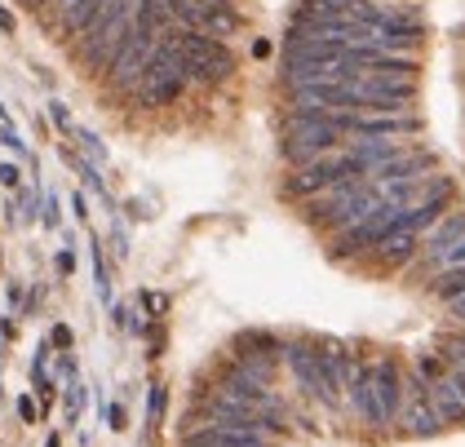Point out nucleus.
Returning <instances> with one entry per match:
<instances>
[{
	"instance_id": "f257e3e1",
	"label": "nucleus",
	"mask_w": 465,
	"mask_h": 447,
	"mask_svg": "<svg viewBox=\"0 0 465 447\" xmlns=\"http://www.w3.org/2000/svg\"><path fill=\"white\" fill-rule=\"evenodd\" d=\"M377 186L368 182V177H351V182H337L332 191H323L315 200H306L302 204V217L315 226V231H328V235H337V231H346V226H355L359 217H368L372 208H377Z\"/></svg>"
},
{
	"instance_id": "f03ea898",
	"label": "nucleus",
	"mask_w": 465,
	"mask_h": 447,
	"mask_svg": "<svg viewBox=\"0 0 465 447\" xmlns=\"http://www.w3.org/2000/svg\"><path fill=\"white\" fill-rule=\"evenodd\" d=\"M351 177H368V164L355 160L351 151H332V155H320V160H311L302 169H288L284 195L297 200V204H306V200H315V195L332 191L337 182H351Z\"/></svg>"
},
{
	"instance_id": "7ed1b4c3",
	"label": "nucleus",
	"mask_w": 465,
	"mask_h": 447,
	"mask_svg": "<svg viewBox=\"0 0 465 447\" xmlns=\"http://www.w3.org/2000/svg\"><path fill=\"white\" fill-rule=\"evenodd\" d=\"M332 151H346V134H337L332 124H320V120H284V138H280V160L288 169H302L320 155H332Z\"/></svg>"
},
{
	"instance_id": "20e7f679",
	"label": "nucleus",
	"mask_w": 465,
	"mask_h": 447,
	"mask_svg": "<svg viewBox=\"0 0 465 447\" xmlns=\"http://www.w3.org/2000/svg\"><path fill=\"white\" fill-rule=\"evenodd\" d=\"M417 253H421L417 235H391V240H381L368 253V262H372V271H381V275H403V271L417 262Z\"/></svg>"
},
{
	"instance_id": "39448f33",
	"label": "nucleus",
	"mask_w": 465,
	"mask_h": 447,
	"mask_svg": "<svg viewBox=\"0 0 465 447\" xmlns=\"http://www.w3.org/2000/svg\"><path fill=\"white\" fill-rule=\"evenodd\" d=\"M452 266H465V240L443 243V248H434V253H421L403 275L408 279H430V275H439V271H452Z\"/></svg>"
},
{
	"instance_id": "423d86ee",
	"label": "nucleus",
	"mask_w": 465,
	"mask_h": 447,
	"mask_svg": "<svg viewBox=\"0 0 465 447\" xmlns=\"http://www.w3.org/2000/svg\"><path fill=\"white\" fill-rule=\"evenodd\" d=\"M457 240H465V208L452 204L417 243H421V253H434V248H443V243H457ZM421 253H417V257H421Z\"/></svg>"
},
{
	"instance_id": "0eeeda50",
	"label": "nucleus",
	"mask_w": 465,
	"mask_h": 447,
	"mask_svg": "<svg viewBox=\"0 0 465 447\" xmlns=\"http://www.w3.org/2000/svg\"><path fill=\"white\" fill-rule=\"evenodd\" d=\"M399 425H403V434H408V439H434V434H443V430H439V421H434L430 399H408V403H403V412H399Z\"/></svg>"
},
{
	"instance_id": "6e6552de",
	"label": "nucleus",
	"mask_w": 465,
	"mask_h": 447,
	"mask_svg": "<svg viewBox=\"0 0 465 447\" xmlns=\"http://www.w3.org/2000/svg\"><path fill=\"white\" fill-rule=\"evenodd\" d=\"M426 293L434 302H443V306H452L457 297H465V266H452V271H439V275L426 279Z\"/></svg>"
},
{
	"instance_id": "1a4fd4ad",
	"label": "nucleus",
	"mask_w": 465,
	"mask_h": 447,
	"mask_svg": "<svg viewBox=\"0 0 465 447\" xmlns=\"http://www.w3.org/2000/svg\"><path fill=\"white\" fill-rule=\"evenodd\" d=\"M430 408H434L439 430H465V403L461 399H452V394H430Z\"/></svg>"
},
{
	"instance_id": "9d476101",
	"label": "nucleus",
	"mask_w": 465,
	"mask_h": 447,
	"mask_svg": "<svg viewBox=\"0 0 465 447\" xmlns=\"http://www.w3.org/2000/svg\"><path fill=\"white\" fill-rule=\"evenodd\" d=\"M412 372L426 381V385H434V381L448 372V363H443V354L439 350H426V354H417V363H412Z\"/></svg>"
},
{
	"instance_id": "9b49d317",
	"label": "nucleus",
	"mask_w": 465,
	"mask_h": 447,
	"mask_svg": "<svg viewBox=\"0 0 465 447\" xmlns=\"http://www.w3.org/2000/svg\"><path fill=\"white\" fill-rule=\"evenodd\" d=\"M439 354H443V363H448V368H465V333L461 337H452V342H443Z\"/></svg>"
},
{
	"instance_id": "f8f14e48",
	"label": "nucleus",
	"mask_w": 465,
	"mask_h": 447,
	"mask_svg": "<svg viewBox=\"0 0 465 447\" xmlns=\"http://www.w3.org/2000/svg\"><path fill=\"white\" fill-rule=\"evenodd\" d=\"M54 120H58L63 129H72V115H67V106H63V103H54Z\"/></svg>"
},
{
	"instance_id": "ddd939ff",
	"label": "nucleus",
	"mask_w": 465,
	"mask_h": 447,
	"mask_svg": "<svg viewBox=\"0 0 465 447\" xmlns=\"http://www.w3.org/2000/svg\"><path fill=\"white\" fill-rule=\"evenodd\" d=\"M0 32H14V14H9L5 5H0Z\"/></svg>"
},
{
	"instance_id": "4468645a",
	"label": "nucleus",
	"mask_w": 465,
	"mask_h": 447,
	"mask_svg": "<svg viewBox=\"0 0 465 447\" xmlns=\"http://www.w3.org/2000/svg\"><path fill=\"white\" fill-rule=\"evenodd\" d=\"M18 5H23V9H49L54 0H18Z\"/></svg>"
}]
</instances>
